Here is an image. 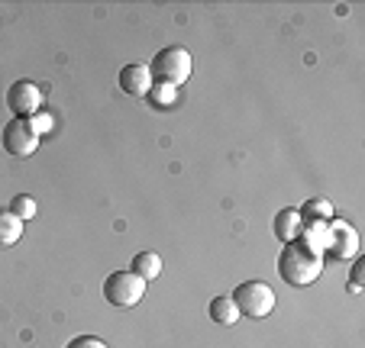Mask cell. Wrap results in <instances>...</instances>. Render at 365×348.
Returning <instances> with one entry per match:
<instances>
[{"instance_id":"obj_1","label":"cell","mask_w":365,"mask_h":348,"mask_svg":"<svg viewBox=\"0 0 365 348\" xmlns=\"http://www.w3.org/2000/svg\"><path fill=\"white\" fill-rule=\"evenodd\" d=\"M324 271V258L317 252H310L304 242H288L278 255V274L284 284L291 287H307L320 278Z\"/></svg>"},{"instance_id":"obj_2","label":"cell","mask_w":365,"mask_h":348,"mask_svg":"<svg viewBox=\"0 0 365 348\" xmlns=\"http://www.w3.org/2000/svg\"><path fill=\"white\" fill-rule=\"evenodd\" d=\"M152 81L168 84V88H178L191 78V52L181 46H168L162 52H155V58L149 62Z\"/></svg>"},{"instance_id":"obj_3","label":"cell","mask_w":365,"mask_h":348,"mask_svg":"<svg viewBox=\"0 0 365 348\" xmlns=\"http://www.w3.org/2000/svg\"><path fill=\"white\" fill-rule=\"evenodd\" d=\"M230 297H233L240 316H249V320H262V316H269L275 310V290L265 280H246Z\"/></svg>"},{"instance_id":"obj_4","label":"cell","mask_w":365,"mask_h":348,"mask_svg":"<svg viewBox=\"0 0 365 348\" xmlns=\"http://www.w3.org/2000/svg\"><path fill=\"white\" fill-rule=\"evenodd\" d=\"M103 297H107V303H113V307H123V310L136 307L145 297V280L136 278L133 271H113L103 280Z\"/></svg>"},{"instance_id":"obj_5","label":"cell","mask_w":365,"mask_h":348,"mask_svg":"<svg viewBox=\"0 0 365 348\" xmlns=\"http://www.w3.org/2000/svg\"><path fill=\"white\" fill-rule=\"evenodd\" d=\"M0 145L14 158H29L39 149V136H36V130L29 126V120H10V123L4 126V132H0Z\"/></svg>"},{"instance_id":"obj_6","label":"cell","mask_w":365,"mask_h":348,"mask_svg":"<svg viewBox=\"0 0 365 348\" xmlns=\"http://www.w3.org/2000/svg\"><path fill=\"white\" fill-rule=\"evenodd\" d=\"M7 107L14 113V120H29L42 107V90L33 81H14L7 90Z\"/></svg>"},{"instance_id":"obj_7","label":"cell","mask_w":365,"mask_h":348,"mask_svg":"<svg viewBox=\"0 0 365 348\" xmlns=\"http://www.w3.org/2000/svg\"><path fill=\"white\" fill-rule=\"evenodd\" d=\"M324 255H330L336 261L356 258L359 255V232L346 219H330V246H327Z\"/></svg>"},{"instance_id":"obj_8","label":"cell","mask_w":365,"mask_h":348,"mask_svg":"<svg viewBox=\"0 0 365 348\" xmlns=\"http://www.w3.org/2000/svg\"><path fill=\"white\" fill-rule=\"evenodd\" d=\"M152 71L149 65L143 62H133V65H123V71H120V90L130 97H145L152 90Z\"/></svg>"},{"instance_id":"obj_9","label":"cell","mask_w":365,"mask_h":348,"mask_svg":"<svg viewBox=\"0 0 365 348\" xmlns=\"http://www.w3.org/2000/svg\"><path fill=\"white\" fill-rule=\"evenodd\" d=\"M272 229H275V239L282 242V246H288V242H297V239H301L304 219H301V213H297V210L284 206V210L275 213V223H272Z\"/></svg>"},{"instance_id":"obj_10","label":"cell","mask_w":365,"mask_h":348,"mask_svg":"<svg viewBox=\"0 0 365 348\" xmlns=\"http://www.w3.org/2000/svg\"><path fill=\"white\" fill-rule=\"evenodd\" d=\"M301 236L304 239H297V242H304L310 252H317L320 258H324L327 246H330V223H317V219H310V223H304Z\"/></svg>"},{"instance_id":"obj_11","label":"cell","mask_w":365,"mask_h":348,"mask_svg":"<svg viewBox=\"0 0 365 348\" xmlns=\"http://www.w3.org/2000/svg\"><path fill=\"white\" fill-rule=\"evenodd\" d=\"M130 271L136 274V278H143V280H155L162 274V258L155 252H139L136 258H133Z\"/></svg>"},{"instance_id":"obj_12","label":"cell","mask_w":365,"mask_h":348,"mask_svg":"<svg viewBox=\"0 0 365 348\" xmlns=\"http://www.w3.org/2000/svg\"><path fill=\"white\" fill-rule=\"evenodd\" d=\"M23 236V219H16L10 210H0V248L16 246Z\"/></svg>"},{"instance_id":"obj_13","label":"cell","mask_w":365,"mask_h":348,"mask_svg":"<svg viewBox=\"0 0 365 348\" xmlns=\"http://www.w3.org/2000/svg\"><path fill=\"white\" fill-rule=\"evenodd\" d=\"M210 320L220 322V326H236V322H240V310H236L233 297H217V300H210Z\"/></svg>"},{"instance_id":"obj_14","label":"cell","mask_w":365,"mask_h":348,"mask_svg":"<svg viewBox=\"0 0 365 348\" xmlns=\"http://www.w3.org/2000/svg\"><path fill=\"white\" fill-rule=\"evenodd\" d=\"M297 213H301L304 223H310V219H317V223H330L333 219V204L327 197H314V200H307Z\"/></svg>"},{"instance_id":"obj_15","label":"cell","mask_w":365,"mask_h":348,"mask_svg":"<svg viewBox=\"0 0 365 348\" xmlns=\"http://www.w3.org/2000/svg\"><path fill=\"white\" fill-rule=\"evenodd\" d=\"M145 97H149V103L155 110H159V107L165 110V107H175V100H178V90L168 88V84H152V90Z\"/></svg>"},{"instance_id":"obj_16","label":"cell","mask_w":365,"mask_h":348,"mask_svg":"<svg viewBox=\"0 0 365 348\" xmlns=\"http://www.w3.org/2000/svg\"><path fill=\"white\" fill-rule=\"evenodd\" d=\"M10 213H14L16 219H23V223H26V219L36 216V200L26 197V194H16V197L10 200Z\"/></svg>"},{"instance_id":"obj_17","label":"cell","mask_w":365,"mask_h":348,"mask_svg":"<svg viewBox=\"0 0 365 348\" xmlns=\"http://www.w3.org/2000/svg\"><path fill=\"white\" fill-rule=\"evenodd\" d=\"M65 348H107V342L97 339V335H78V339H71Z\"/></svg>"},{"instance_id":"obj_18","label":"cell","mask_w":365,"mask_h":348,"mask_svg":"<svg viewBox=\"0 0 365 348\" xmlns=\"http://www.w3.org/2000/svg\"><path fill=\"white\" fill-rule=\"evenodd\" d=\"M29 126L36 130V136H42V132L52 130V116H48V113H36V116H29Z\"/></svg>"},{"instance_id":"obj_19","label":"cell","mask_w":365,"mask_h":348,"mask_svg":"<svg viewBox=\"0 0 365 348\" xmlns=\"http://www.w3.org/2000/svg\"><path fill=\"white\" fill-rule=\"evenodd\" d=\"M362 271H365V261L359 258L356 268H352V280H349V290H352V294H359V280H362Z\"/></svg>"}]
</instances>
